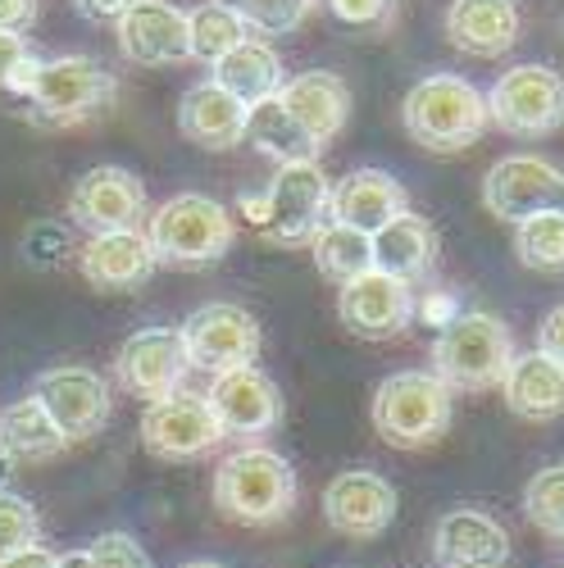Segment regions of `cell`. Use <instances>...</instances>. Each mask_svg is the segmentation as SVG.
I'll return each mask as SVG.
<instances>
[{
	"label": "cell",
	"instance_id": "1",
	"mask_svg": "<svg viewBox=\"0 0 564 568\" xmlns=\"http://www.w3.org/2000/svg\"><path fill=\"white\" fill-rule=\"evenodd\" d=\"M6 91L28 101L32 123L73 128V123H87V119L105 114L119 101V78L105 64L87 60V55H60V60L28 55L14 69Z\"/></svg>",
	"mask_w": 564,
	"mask_h": 568
},
{
	"label": "cell",
	"instance_id": "2",
	"mask_svg": "<svg viewBox=\"0 0 564 568\" xmlns=\"http://www.w3.org/2000/svg\"><path fill=\"white\" fill-rule=\"evenodd\" d=\"M401 119L410 141L429 155H460L492 128L487 97L460 73H429L423 82H414L401 105Z\"/></svg>",
	"mask_w": 564,
	"mask_h": 568
},
{
	"label": "cell",
	"instance_id": "3",
	"mask_svg": "<svg viewBox=\"0 0 564 568\" xmlns=\"http://www.w3.org/2000/svg\"><path fill=\"white\" fill-rule=\"evenodd\" d=\"M214 505L242 528H273L296 509V468L269 446H242L214 468Z\"/></svg>",
	"mask_w": 564,
	"mask_h": 568
},
{
	"label": "cell",
	"instance_id": "4",
	"mask_svg": "<svg viewBox=\"0 0 564 568\" xmlns=\"http://www.w3.org/2000/svg\"><path fill=\"white\" fill-rule=\"evenodd\" d=\"M147 242H151L155 268L197 273V268L219 264L232 251V242H238V219H232L214 196L182 192V196H169L151 214Z\"/></svg>",
	"mask_w": 564,
	"mask_h": 568
},
{
	"label": "cell",
	"instance_id": "5",
	"mask_svg": "<svg viewBox=\"0 0 564 568\" xmlns=\"http://www.w3.org/2000/svg\"><path fill=\"white\" fill-rule=\"evenodd\" d=\"M514 359V337L505 318L487 310H460L433 342V377L446 392H492Z\"/></svg>",
	"mask_w": 564,
	"mask_h": 568
},
{
	"label": "cell",
	"instance_id": "6",
	"mask_svg": "<svg viewBox=\"0 0 564 568\" xmlns=\"http://www.w3.org/2000/svg\"><path fill=\"white\" fill-rule=\"evenodd\" d=\"M455 414V392H446L429 368L392 373L373 392V433L396 450H429L446 437Z\"/></svg>",
	"mask_w": 564,
	"mask_h": 568
},
{
	"label": "cell",
	"instance_id": "7",
	"mask_svg": "<svg viewBox=\"0 0 564 568\" xmlns=\"http://www.w3.org/2000/svg\"><path fill=\"white\" fill-rule=\"evenodd\" d=\"M328 173L319 169V160H296V164H278L273 182L260 196H242L238 210L282 246H301L323 227L328 214Z\"/></svg>",
	"mask_w": 564,
	"mask_h": 568
},
{
	"label": "cell",
	"instance_id": "8",
	"mask_svg": "<svg viewBox=\"0 0 564 568\" xmlns=\"http://www.w3.org/2000/svg\"><path fill=\"white\" fill-rule=\"evenodd\" d=\"M487 119L510 136H551L564 128V78L546 64H514L487 91Z\"/></svg>",
	"mask_w": 564,
	"mask_h": 568
},
{
	"label": "cell",
	"instance_id": "9",
	"mask_svg": "<svg viewBox=\"0 0 564 568\" xmlns=\"http://www.w3.org/2000/svg\"><path fill=\"white\" fill-rule=\"evenodd\" d=\"M182 351L192 359V368H205L210 377L246 368L260 355V323L251 310L232 305V301H210L192 310L178 327Z\"/></svg>",
	"mask_w": 564,
	"mask_h": 568
},
{
	"label": "cell",
	"instance_id": "10",
	"mask_svg": "<svg viewBox=\"0 0 564 568\" xmlns=\"http://www.w3.org/2000/svg\"><path fill=\"white\" fill-rule=\"evenodd\" d=\"M483 205L501 223L564 214V169H555L542 155H505L483 178Z\"/></svg>",
	"mask_w": 564,
	"mask_h": 568
},
{
	"label": "cell",
	"instance_id": "11",
	"mask_svg": "<svg viewBox=\"0 0 564 568\" xmlns=\"http://www.w3.org/2000/svg\"><path fill=\"white\" fill-rule=\"evenodd\" d=\"M141 446L155 459L182 464V459H201L214 446H223V428H219L210 400L182 387V392L147 405V414H141Z\"/></svg>",
	"mask_w": 564,
	"mask_h": 568
},
{
	"label": "cell",
	"instance_id": "12",
	"mask_svg": "<svg viewBox=\"0 0 564 568\" xmlns=\"http://www.w3.org/2000/svg\"><path fill=\"white\" fill-rule=\"evenodd\" d=\"M205 400H210V409L219 418L223 437H238V442H251V446H260V437H269L282 423L278 383L255 364L219 373L210 383V392H205Z\"/></svg>",
	"mask_w": 564,
	"mask_h": 568
},
{
	"label": "cell",
	"instance_id": "13",
	"mask_svg": "<svg viewBox=\"0 0 564 568\" xmlns=\"http://www.w3.org/2000/svg\"><path fill=\"white\" fill-rule=\"evenodd\" d=\"M32 396L41 400V409L56 418V428L69 442H87L97 437L105 423H110V387L97 368L87 364H60V368H46L37 377Z\"/></svg>",
	"mask_w": 564,
	"mask_h": 568
},
{
	"label": "cell",
	"instance_id": "14",
	"mask_svg": "<svg viewBox=\"0 0 564 568\" xmlns=\"http://www.w3.org/2000/svg\"><path fill=\"white\" fill-rule=\"evenodd\" d=\"M114 373H119L123 392H132L141 400H160V396H173L187 387L192 359L182 351L178 327H137L114 355Z\"/></svg>",
	"mask_w": 564,
	"mask_h": 568
},
{
	"label": "cell",
	"instance_id": "15",
	"mask_svg": "<svg viewBox=\"0 0 564 568\" xmlns=\"http://www.w3.org/2000/svg\"><path fill=\"white\" fill-rule=\"evenodd\" d=\"M338 314H342V323L351 327L355 337H364V342H392V337H401L405 327L414 323V292H410V282L369 268V273L342 282Z\"/></svg>",
	"mask_w": 564,
	"mask_h": 568
},
{
	"label": "cell",
	"instance_id": "16",
	"mask_svg": "<svg viewBox=\"0 0 564 568\" xmlns=\"http://www.w3.org/2000/svg\"><path fill=\"white\" fill-rule=\"evenodd\" d=\"M69 214L91 236L97 232H128V227L141 223V214H147V186L137 182L132 169H119V164L87 169L69 192Z\"/></svg>",
	"mask_w": 564,
	"mask_h": 568
},
{
	"label": "cell",
	"instance_id": "17",
	"mask_svg": "<svg viewBox=\"0 0 564 568\" xmlns=\"http://www.w3.org/2000/svg\"><path fill=\"white\" fill-rule=\"evenodd\" d=\"M323 518L328 528L351 541H373L396 518V487L369 468H346L323 491Z\"/></svg>",
	"mask_w": 564,
	"mask_h": 568
},
{
	"label": "cell",
	"instance_id": "18",
	"mask_svg": "<svg viewBox=\"0 0 564 568\" xmlns=\"http://www.w3.org/2000/svg\"><path fill=\"white\" fill-rule=\"evenodd\" d=\"M123 60L141 69H169L192 60V37H187V14L169 0H132L114 23Z\"/></svg>",
	"mask_w": 564,
	"mask_h": 568
},
{
	"label": "cell",
	"instance_id": "19",
	"mask_svg": "<svg viewBox=\"0 0 564 568\" xmlns=\"http://www.w3.org/2000/svg\"><path fill=\"white\" fill-rule=\"evenodd\" d=\"M433 559L437 568H505L510 532L483 509H451L437 518Z\"/></svg>",
	"mask_w": 564,
	"mask_h": 568
},
{
	"label": "cell",
	"instance_id": "20",
	"mask_svg": "<svg viewBox=\"0 0 564 568\" xmlns=\"http://www.w3.org/2000/svg\"><path fill=\"white\" fill-rule=\"evenodd\" d=\"M82 277L91 282L97 292H137L147 287L151 273H155V255L147 232H97L78 255Z\"/></svg>",
	"mask_w": 564,
	"mask_h": 568
},
{
	"label": "cell",
	"instance_id": "21",
	"mask_svg": "<svg viewBox=\"0 0 564 568\" xmlns=\"http://www.w3.org/2000/svg\"><path fill=\"white\" fill-rule=\"evenodd\" d=\"M405 210H410L405 186L383 169H355L351 178H342L333 192H328V214H333V223H346L364 236H373L383 223H392Z\"/></svg>",
	"mask_w": 564,
	"mask_h": 568
},
{
	"label": "cell",
	"instance_id": "22",
	"mask_svg": "<svg viewBox=\"0 0 564 568\" xmlns=\"http://www.w3.org/2000/svg\"><path fill=\"white\" fill-rule=\"evenodd\" d=\"M278 101L288 105V114L305 128V136L314 141L319 151H323L328 141H333V136L346 128V119H351V91H346V82H342L338 73H323V69L296 73L292 82H282V87H278Z\"/></svg>",
	"mask_w": 564,
	"mask_h": 568
},
{
	"label": "cell",
	"instance_id": "23",
	"mask_svg": "<svg viewBox=\"0 0 564 568\" xmlns=\"http://www.w3.org/2000/svg\"><path fill=\"white\" fill-rule=\"evenodd\" d=\"M446 41L474 60H501L520 41V10L514 0H451Z\"/></svg>",
	"mask_w": 564,
	"mask_h": 568
},
{
	"label": "cell",
	"instance_id": "24",
	"mask_svg": "<svg viewBox=\"0 0 564 568\" xmlns=\"http://www.w3.org/2000/svg\"><path fill=\"white\" fill-rule=\"evenodd\" d=\"M178 128L201 151H232V146H242L246 105L238 97H228L219 82H197L178 105Z\"/></svg>",
	"mask_w": 564,
	"mask_h": 568
},
{
	"label": "cell",
	"instance_id": "25",
	"mask_svg": "<svg viewBox=\"0 0 564 568\" xmlns=\"http://www.w3.org/2000/svg\"><path fill=\"white\" fill-rule=\"evenodd\" d=\"M373 242V268L392 273L401 282H419L429 277V268L437 264V227L423 214H396L392 223H383L369 236Z\"/></svg>",
	"mask_w": 564,
	"mask_h": 568
},
{
	"label": "cell",
	"instance_id": "26",
	"mask_svg": "<svg viewBox=\"0 0 564 568\" xmlns=\"http://www.w3.org/2000/svg\"><path fill=\"white\" fill-rule=\"evenodd\" d=\"M501 396L520 418L551 423L564 414V368L555 359H546L542 351L514 355L505 377H501Z\"/></svg>",
	"mask_w": 564,
	"mask_h": 568
},
{
	"label": "cell",
	"instance_id": "27",
	"mask_svg": "<svg viewBox=\"0 0 564 568\" xmlns=\"http://www.w3.org/2000/svg\"><path fill=\"white\" fill-rule=\"evenodd\" d=\"M210 82H219L228 97H238L251 110L255 101L278 97V87H282V60H278V51H273L264 37H246V41L232 45L223 60L210 64Z\"/></svg>",
	"mask_w": 564,
	"mask_h": 568
},
{
	"label": "cell",
	"instance_id": "28",
	"mask_svg": "<svg viewBox=\"0 0 564 568\" xmlns=\"http://www.w3.org/2000/svg\"><path fill=\"white\" fill-rule=\"evenodd\" d=\"M69 446V437L56 428V418L41 409L37 396H23L14 405L0 409V450H6L14 464L19 459H56Z\"/></svg>",
	"mask_w": 564,
	"mask_h": 568
},
{
	"label": "cell",
	"instance_id": "29",
	"mask_svg": "<svg viewBox=\"0 0 564 568\" xmlns=\"http://www.w3.org/2000/svg\"><path fill=\"white\" fill-rule=\"evenodd\" d=\"M242 141H251V146L273 160V164H296V160H314L319 146L305 136V128L288 114V105H282L278 97L269 101H255L246 110V128H242Z\"/></svg>",
	"mask_w": 564,
	"mask_h": 568
},
{
	"label": "cell",
	"instance_id": "30",
	"mask_svg": "<svg viewBox=\"0 0 564 568\" xmlns=\"http://www.w3.org/2000/svg\"><path fill=\"white\" fill-rule=\"evenodd\" d=\"M187 37H192V60L214 64L238 41H246L251 28H246V19L238 14L232 0H205V6H197L192 14H187Z\"/></svg>",
	"mask_w": 564,
	"mask_h": 568
},
{
	"label": "cell",
	"instance_id": "31",
	"mask_svg": "<svg viewBox=\"0 0 564 568\" xmlns=\"http://www.w3.org/2000/svg\"><path fill=\"white\" fill-rule=\"evenodd\" d=\"M310 251H314L319 273H328L333 282H351V277L373 268V242L346 223H323L310 236Z\"/></svg>",
	"mask_w": 564,
	"mask_h": 568
},
{
	"label": "cell",
	"instance_id": "32",
	"mask_svg": "<svg viewBox=\"0 0 564 568\" xmlns=\"http://www.w3.org/2000/svg\"><path fill=\"white\" fill-rule=\"evenodd\" d=\"M514 255L533 273H564V214H533L514 223Z\"/></svg>",
	"mask_w": 564,
	"mask_h": 568
},
{
	"label": "cell",
	"instance_id": "33",
	"mask_svg": "<svg viewBox=\"0 0 564 568\" xmlns=\"http://www.w3.org/2000/svg\"><path fill=\"white\" fill-rule=\"evenodd\" d=\"M524 514L537 532L564 537V464H546L533 473L524 487Z\"/></svg>",
	"mask_w": 564,
	"mask_h": 568
},
{
	"label": "cell",
	"instance_id": "34",
	"mask_svg": "<svg viewBox=\"0 0 564 568\" xmlns=\"http://www.w3.org/2000/svg\"><path fill=\"white\" fill-rule=\"evenodd\" d=\"M238 14L246 19L251 32H264V37H282L305 23V14L314 10V0H232Z\"/></svg>",
	"mask_w": 564,
	"mask_h": 568
},
{
	"label": "cell",
	"instance_id": "35",
	"mask_svg": "<svg viewBox=\"0 0 564 568\" xmlns=\"http://www.w3.org/2000/svg\"><path fill=\"white\" fill-rule=\"evenodd\" d=\"M41 541V518L37 509L14 496V491H0V559L10 550H23V546H37Z\"/></svg>",
	"mask_w": 564,
	"mask_h": 568
},
{
	"label": "cell",
	"instance_id": "36",
	"mask_svg": "<svg viewBox=\"0 0 564 568\" xmlns=\"http://www.w3.org/2000/svg\"><path fill=\"white\" fill-rule=\"evenodd\" d=\"M87 555H91V568H155L151 555L141 550V541L128 532H101L87 546Z\"/></svg>",
	"mask_w": 564,
	"mask_h": 568
},
{
	"label": "cell",
	"instance_id": "37",
	"mask_svg": "<svg viewBox=\"0 0 564 568\" xmlns=\"http://www.w3.org/2000/svg\"><path fill=\"white\" fill-rule=\"evenodd\" d=\"M69 251H73L69 227H60V223H37V227L23 236V260H28L32 268H56V264H64Z\"/></svg>",
	"mask_w": 564,
	"mask_h": 568
},
{
	"label": "cell",
	"instance_id": "38",
	"mask_svg": "<svg viewBox=\"0 0 564 568\" xmlns=\"http://www.w3.org/2000/svg\"><path fill=\"white\" fill-rule=\"evenodd\" d=\"M328 6H333V14L351 28H379L392 14V0H328Z\"/></svg>",
	"mask_w": 564,
	"mask_h": 568
},
{
	"label": "cell",
	"instance_id": "39",
	"mask_svg": "<svg viewBox=\"0 0 564 568\" xmlns=\"http://www.w3.org/2000/svg\"><path fill=\"white\" fill-rule=\"evenodd\" d=\"M537 351L564 368V305H555L537 327Z\"/></svg>",
	"mask_w": 564,
	"mask_h": 568
},
{
	"label": "cell",
	"instance_id": "40",
	"mask_svg": "<svg viewBox=\"0 0 564 568\" xmlns=\"http://www.w3.org/2000/svg\"><path fill=\"white\" fill-rule=\"evenodd\" d=\"M28 55H32V51H28V41H23L19 32H0V91L10 87L14 69H19Z\"/></svg>",
	"mask_w": 564,
	"mask_h": 568
},
{
	"label": "cell",
	"instance_id": "41",
	"mask_svg": "<svg viewBox=\"0 0 564 568\" xmlns=\"http://www.w3.org/2000/svg\"><path fill=\"white\" fill-rule=\"evenodd\" d=\"M37 23V0H0V32H28Z\"/></svg>",
	"mask_w": 564,
	"mask_h": 568
},
{
	"label": "cell",
	"instance_id": "42",
	"mask_svg": "<svg viewBox=\"0 0 564 568\" xmlns=\"http://www.w3.org/2000/svg\"><path fill=\"white\" fill-rule=\"evenodd\" d=\"M78 14L91 23H119V14L132 6V0H73Z\"/></svg>",
	"mask_w": 564,
	"mask_h": 568
},
{
	"label": "cell",
	"instance_id": "43",
	"mask_svg": "<svg viewBox=\"0 0 564 568\" xmlns=\"http://www.w3.org/2000/svg\"><path fill=\"white\" fill-rule=\"evenodd\" d=\"M0 568H56V555L46 546H23V550H10L0 559Z\"/></svg>",
	"mask_w": 564,
	"mask_h": 568
},
{
	"label": "cell",
	"instance_id": "44",
	"mask_svg": "<svg viewBox=\"0 0 564 568\" xmlns=\"http://www.w3.org/2000/svg\"><path fill=\"white\" fill-rule=\"evenodd\" d=\"M414 314H423V318H429V323H437V327H446L460 310H455V296L451 292H442V296H429V301H423V305H414Z\"/></svg>",
	"mask_w": 564,
	"mask_h": 568
},
{
	"label": "cell",
	"instance_id": "45",
	"mask_svg": "<svg viewBox=\"0 0 564 568\" xmlns=\"http://www.w3.org/2000/svg\"><path fill=\"white\" fill-rule=\"evenodd\" d=\"M56 568H91V555H87V550H69V555H56Z\"/></svg>",
	"mask_w": 564,
	"mask_h": 568
},
{
	"label": "cell",
	"instance_id": "46",
	"mask_svg": "<svg viewBox=\"0 0 564 568\" xmlns=\"http://www.w3.org/2000/svg\"><path fill=\"white\" fill-rule=\"evenodd\" d=\"M10 478H14V459H10L6 450H0V491L10 487Z\"/></svg>",
	"mask_w": 564,
	"mask_h": 568
},
{
	"label": "cell",
	"instance_id": "47",
	"mask_svg": "<svg viewBox=\"0 0 564 568\" xmlns=\"http://www.w3.org/2000/svg\"><path fill=\"white\" fill-rule=\"evenodd\" d=\"M178 568H228V564H214V559H187V564H178Z\"/></svg>",
	"mask_w": 564,
	"mask_h": 568
}]
</instances>
